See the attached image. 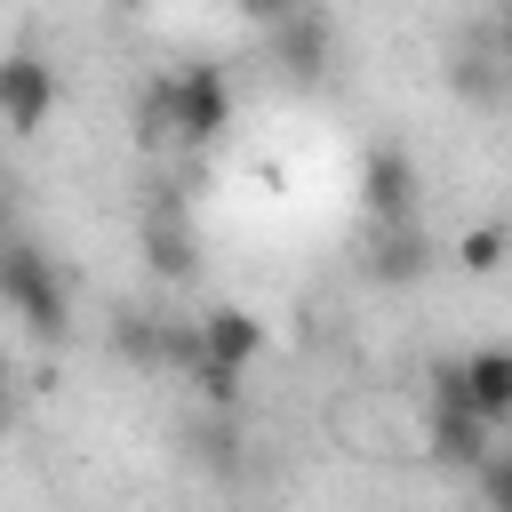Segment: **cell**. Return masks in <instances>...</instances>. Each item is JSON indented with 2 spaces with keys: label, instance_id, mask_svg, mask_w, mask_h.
Wrapping results in <instances>:
<instances>
[{
  "label": "cell",
  "instance_id": "cell-1",
  "mask_svg": "<svg viewBox=\"0 0 512 512\" xmlns=\"http://www.w3.org/2000/svg\"><path fill=\"white\" fill-rule=\"evenodd\" d=\"M0 296H8V312L40 336V344H56L64 328H72V296H64V272L32 248V240H8V256H0Z\"/></svg>",
  "mask_w": 512,
  "mask_h": 512
},
{
  "label": "cell",
  "instance_id": "cell-2",
  "mask_svg": "<svg viewBox=\"0 0 512 512\" xmlns=\"http://www.w3.org/2000/svg\"><path fill=\"white\" fill-rule=\"evenodd\" d=\"M232 128V80L216 64H184L176 72V144H216Z\"/></svg>",
  "mask_w": 512,
  "mask_h": 512
},
{
  "label": "cell",
  "instance_id": "cell-3",
  "mask_svg": "<svg viewBox=\"0 0 512 512\" xmlns=\"http://www.w3.org/2000/svg\"><path fill=\"white\" fill-rule=\"evenodd\" d=\"M272 56H280L288 80H320L328 56H336V24H328V8L304 0L296 16H280V24H272Z\"/></svg>",
  "mask_w": 512,
  "mask_h": 512
},
{
  "label": "cell",
  "instance_id": "cell-4",
  "mask_svg": "<svg viewBox=\"0 0 512 512\" xmlns=\"http://www.w3.org/2000/svg\"><path fill=\"white\" fill-rule=\"evenodd\" d=\"M0 112H8L16 136H40V120L56 112V72H48L32 48H16V56L0 64Z\"/></svg>",
  "mask_w": 512,
  "mask_h": 512
},
{
  "label": "cell",
  "instance_id": "cell-5",
  "mask_svg": "<svg viewBox=\"0 0 512 512\" xmlns=\"http://www.w3.org/2000/svg\"><path fill=\"white\" fill-rule=\"evenodd\" d=\"M360 200H368L376 224H408L416 216V160L400 144H376L368 168H360Z\"/></svg>",
  "mask_w": 512,
  "mask_h": 512
},
{
  "label": "cell",
  "instance_id": "cell-6",
  "mask_svg": "<svg viewBox=\"0 0 512 512\" xmlns=\"http://www.w3.org/2000/svg\"><path fill=\"white\" fill-rule=\"evenodd\" d=\"M144 256H152L160 280H192V272H200L192 216H184V208H152V216H144Z\"/></svg>",
  "mask_w": 512,
  "mask_h": 512
},
{
  "label": "cell",
  "instance_id": "cell-7",
  "mask_svg": "<svg viewBox=\"0 0 512 512\" xmlns=\"http://www.w3.org/2000/svg\"><path fill=\"white\" fill-rule=\"evenodd\" d=\"M432 456H440L448 472H480V456H488V416L432 400Z\"/></svg>",
  "mask_w": 512,
  "mask_h": 512
},
{
  "label": "cell",
  "instance_id": "cell-8",
  "mask_svg": "<svg viewBox=\"0 0 512 512\" xmlns=\"http://www.w3.org/2000/svg\"><path fill=\"white\" fill-rule=\"evenodd\" d=\"M200 344H208L216 360H232V368H256V352H264V320L240 312V304H216V312H200Z\"/></svg>",
  "mask_w": 512,
  "mask_h": 512
},
{
  "label": "cell",
  "instance_id": "cell-9",
  "mask_svg": "<svg viewBox=\"0 0 512 512\" xmlns=\"http://www.w3.org/2000/svg\"><path fill=\"white\" fill-rule=\"evenodd\" d=\"M424 264H432V248L416 240V224H376V248H368V272L376 280L408 288V280H424Z\"/></svg>",
  "mask_w": 512,
  "mask_h": 512
},
{
  "label": "cell",
  "instance_id": "cell-10",
  "mask_svg": "<svg viewBox=\"0 0 512 512\" xmlns=\"http://www.w3.org/2000/svg\"><path fill=\"white\" fill-rule=\"evenodd\" d=\"M464 376H472L480 416H488V424H504V416H512V352H504V344H488V352H472V360H464Z\"/></svg>",
  "mask_w": 512,
  "mask_h": 512
},
{
  "label": "cell",
  "instance_id": "cell-11",
  "mask_svg": "<svg viewBox=\"0 0 512 512\" xmlns=\"http://www.w3.org/2000/svg\"><path fill=\"white\" fill-rule=\"evenodd\" d=\"M184 376H192V392H200L208 408H240V376H248V368H232V360H216L208 344H200V352L184 360Z\"/></svg>",
  "mask_w": 512,
  "mask_h": 512
},
{
  "label": "cell",
  "instance_id": "cell-12",
  "mask_svg": "<svg viewBox=\"0 0 512 512\" xmlns=\"http://www.w3.org/2000/svg\"><path fill=\"white\" fill-rule=\"evenodd\" d=\"M176 136V80H152L136 96V144H168Z\"/></svg>",
  "mask_w": 512,
  "mask_h": 512
},
{
  "label": "cell",
  "instance_id": "cell-13",
  "mask_svg": "<svg viewBox=\"0 0 512 512\" xmlns=\"http://www.w3.org/2000/svg\"><path fill=\"white\" fill-rule=\"evenodd\" d=\"M504 248H512V224H472V232L456 240V264H464V272H496Z\"/></svg>",
  "mask_w": 512,
  "mask_h": 512
},
{
  "label": "cell",
  "instance_id": "cell-14",
  "mask_svg": "<svg viewBox=\"0 0 512 512\" xmlns=\"http://www.w3.org/2000/svg\"><path fill=\"white\" fill-rule=\"evenodd\" d=\"M472 488H480L488 504H512V448H488L480 472H472Z\"/></svg>",
  "mask_w": 512,
  "mask_h": 512
},
{
  "label": "cell",
  "instance_id": "cell-15",
  "mask_svg": "<svg viewBox=\"0 0 512 512\" xmlns=\"http://www.w3.org/2000/svg\"><path fill=\"white\" fill-rule=\"evenodd\" d=\"M232 8H240L248 24H264V32H272V24H280V16H296L304 0H232Z\"/></svg>",
  "mask_w": 512,
  "mask_h": 512
},
{
  "label": "cell",
  "instance_id": "cell-16",
  "mask_svg": "<svg viewBox=\"0 0 512 512\" xmlns=\"http://www.w3.org/2000/svg\"><path fill=\"white\" fill-rule=\"evenodd\" d=\"M504 64H512V24H504Z\"/></svg>",
  "mask_w": 512,
  "mask_h": 512
},
{
  "label": "cell",
  "instance_id": "cell-17",
  "mask_svg": "<svg viewBox=\"0 0 512 512\" xmlns=\"http://www.w3.org/2000/svg\"><path fill=\"white\" fill-rule=\"evenodd\" d=\"M120 8H152V0H120Z\"/></svg>",
  "mask_w": 512,
  "mask_h": 512
}]
</instances>
